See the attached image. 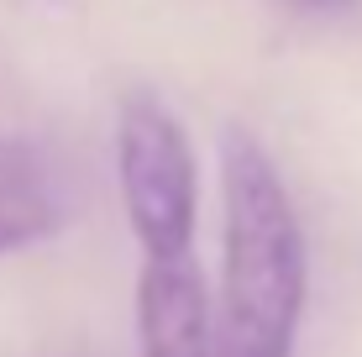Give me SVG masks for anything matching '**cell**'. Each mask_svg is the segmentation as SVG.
Masks as SVG:
<instances>
[{
  "label": "cell",
  "mask_w": 362,
  "mask_h": 357,
  "mask_svg": "<svg viewBox=\"0 0 362 357\" xmlns=\"http://www.w3.org/2000/svg\"><path fill=\"white\" fill-rule=\"evenodd\" d=\"M310 300V247L279 163L247 127L221 137L216 357H289Z\"/></svg>",
  "instance_id": "6da1fadb"
},
{
  "label": "cell",
  "mask_w": 362,
  "mask_h": 357,
  "mask_svg": "<svg viewBox=\"0 0 362 357\" xmlns=\"http://www.w3.org/2000/svg\"><path fill=\"white\" fill-rule=\"evenodd\" d=\"M136 357H216V300L194 257H147L136 279Z\"/></svg>",
  "instance_id": "3957f363"
},
{
  "label": "cell",
  "mask_w": 362,
  "mask_h": 357,
  "mask_svg": "<svg viewBox=\"0 0 362 357\" xmlns=\"http://www.w3.org/2000/svg\"><path fill=\"white\" fill-rule=\"evenodd\" d=\"M116 179L136 247L147 257H189L199 226V163L189 131L158 95H127L116 116Z\"/></svg>",
  "instance_id": "7a4b0ae2"
},
{
  "label": "cell",
  "mask_w": 362,
  "mask_h": 357,
  "mask_svg": "<svg viewBox=\"0 0 362 357\" xmlns=\"http://www.w3.org/2000/svg\"><path fill=\"white\" fill-rule=\"evenodd\" d=\"M305 6H320V11H331V6H346V0H305Z\"/></svg>",
  "instance_id": "5b68a950"
},
{
  "label": "cell",
  "mask_w": 362,
  "mask_h": 357,
  "mask_svg": "<svg viewBox=\"0 0 362 357\" xmlns=\"http://www.w3.org/2000/svg\"><path fill=\"white\" fill-rule=\"evenodd\" d=\"M64 179L47 163V153L32 142L0 137V257L47 242L53 231H64Z\"/></svg>",
  "instance_id": "277c9868"
}]
</instances>
